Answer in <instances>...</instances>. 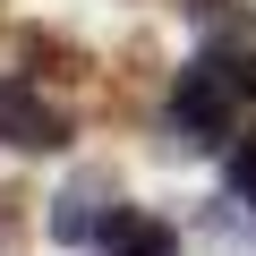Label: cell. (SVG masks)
Here are the masks:
<instances>
[{
	"label": "cell",
	"mask_w": 256,
	"mask_h": 256,
	"mask_svg": "<svg viewBox=\"0 0 256 256\" xmlns=\"http://www.w3.org/2000/svg\"><path fill=\"white\" fill-rule=\"evenodd\" d=\"M230 196H239V205H256V137L230 154Z\"/></svg>",
	"instance_id": "6"
},
{
	"label": "cell",
	"mask_w": 256,
	"mask_h": 256,
	"mask_svg": "<svg viewBox=\"0 0 256 256\" xmlns=\"http://www.w3.org/2000/svg\"><path fill=\"white\" fill-rule=\"evenodd\" d=\"M102 239H111V256H180V230H171V222L128 214V205H120V222H111Z\"/></svg>",
	"instance_id": "4"
},
{
	"label": "cell",
	"mask_w": 256,
	"mask_h": 256,
	"mask_svg": "<svg viewBox=\"0 0 256 256\" xmlns=\"http://www.w3.org/2000/svg\"><path fill=\"white\" fill-rule=\"evenodd\" d=\"M0 137H9L18 154H60V146H68V111L43 102V94L18 86V77H0Z\"/></svg>",
	"instance_id": "2"
},
{
	"label": "cell",
	"mask_w": 256,
	"mask_h": 256,
	"mask_svg": "<svg viewBox=\"0 0 256 256\" xmlns=\"http://www.w3.org/2000/svg\"><path fill=\"white\" fill-rule=\"evenodd\" d=\"M239 77H248V102H256V52H248V60H239Z\"/></svg>",
	"instance_id": "7"
},
{
	"label": "cell",
	"mask_w": 256,
	"mask_h": 256,
	"mask_svg": "<svg viewBox=\"0 0 256 256\" xmlns=\"http://www.w3.org/2000/svg\"><path fill=\"white\" fill-rule=\"evenodd\" d=\"M111 222H120L111 171H77V180L52 196V239H94V230H111Z\"/></svg>",
	"instance_id": "3"
},
{
	"label": "cell",
	"mask_w": 256,
	"mask_h": 256,
	"mask_svg": "<svg viewBox=\"0 0 256 256\" xmlns=\"http://www.w3.org/2000/svg\"><path fill=\"white\" fill-rule=\"evenodd\" d=\"M239 102H248V77H239V68H222L214 52L188 60L180 86H171V128H180V146H222L230 120H239Z\"/></svg>",
	"instance_id": "1"
},
{
	"label": "cell",
	"mask_w": 256,
	"mask_h": 256,
	"mask_svg": "<svg viewBox=\"0 0 256 256\" xmlns=\"http://www.w3.org/2000/svg\"><path fill=\"white\" fill-rule=\"evenodd\" d=\"M26 60H34V68H52V77H86V52H77V43H60V34H26Z\"/></svg>",
	"instance_id": "5"
}]
</instances>
